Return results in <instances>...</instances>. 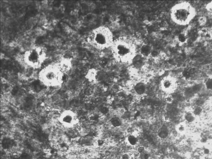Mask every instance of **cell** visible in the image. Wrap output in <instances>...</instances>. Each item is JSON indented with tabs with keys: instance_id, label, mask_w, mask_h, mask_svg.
<instances>
[{
	"instance_id": "7c38bea8",
	"label": "cell",
	"mask_w": 212,
	"mask_h": 159,
	"mask_svg": "<svg viewBox=\"0 0 212 159\" xmlns=\"http://www.w3.org/2000/svg\"><path fill=\"white\" fill-rule=\"evenodd\" d=\"M110 122L111 124L115 127H119L122 125V121L118 117H113L111 119Z\"/></svg>"
},
{
	"instance_id": "e0dca14e",
	"label": "cell",
	"mask_w": 212,
	"mask_h": 159,
	"mask_svg": "<svg viewBox=\"0 0 212 159\" xmlns=\"http://www.w3.org/2000/svg\"><path fill=\"white\" fill-rule=\"evenodd\" d=\"M191 71L188 69L184 70L182 73V75L186 79H189L191 77Z\"/></svg>"
},
{
	"instance_id": "ac0fdd59",
	"label": "cell",
	"mask_w": 212,
	"mask_h": 159,
	"mask_svg": "<svg viewBox=\"0 0 212 159\" xmlns=\"http://www.w3.org/2000/svg\"><path fill=\"white\" fill-rule=\"evenodd\" d=\"M149 153L147 152H146L145 150L143 152L140 153V158L141 159H148L150 158Z\"/></svg>"
},
{
	"instance_id": "603a6c76",
	"label": "cell",
	"mask_w": 212,
	"mask_h": 159,
	"mask_svg": "<svg viewBox=\"0 0 212 159\" xmlns=\"http://www.w3.org/2000/svg\"><path fill=\"white\" fill-rule=\"evenodd\" d=\"M101 112L102 113H103V114H105L106 113L108 112V110L107 108L105 107L102 108L101 110Z\"/></svg>"
},
{
	"instance_id": "d4e9b609",
	"label": "cell",
	"mask_w": 212,
	"mask_h": 159,
	"mask_svg": "<svg viewBox=\"0 0 212 159\" xmlns=\"http://www.w3.org/2000/svg\"><path fill=\"white\" fill-rule=\"evenodd\" d=\"M129 155L127 154H124L123 155H122V159H129Z\"/></svg>"
},
{
	"instance_id": "ffe728a7",
	"label": "cell",
	"mask_w": 212,
	"mask_h": 159,
	"mask_svg": "<svg viewBox=\"0 0 212 159\" xmlns=\"http://www.w3.org/2000/svg\"><path fill=\"white\" fill-rule=\"evenodd\" d=\"M97 145L99 146H101L103 145L105 142L102 139H99L97 141Z\"/></svg>"
},
{
	"instance_id": "9a60e30c",
	"label": "cell",
	"mask_w": 212,
	"mask_h": 159,
	"mask_svg": "<svg viewBox=\"0 0 212 159\" xmlns=\"http://www.w3.org/2000/svg\"><path fill=\"white\" fill-rule=\"evenodd\" d=\"M203 109L201 107H199V106L195 107L192 111L193 112L195 115L196 117L199 116L200 115H201Z\"/></svg>"
},
{
	"instance_id": "7402d4cb",
	"label": "cell",
	"mask_w": 212,
	"mask_h": 159,
	"mask_svg": "<svg viewBox=\"0 0 212 159\" xmlns=\"http://www.w3.org/2000/svg\"><path fill=\"white\" fill-rule=\"evenodd\" d=\"M78 10L77 9L73 10L71 11V14L72 16H76L78 14Z\"/></svg>"
},
{
	"instance_id": "ba28073f",
	"label": "cell",
	"mask_w": 212,
	"mask_h": 159,
	"mask_svg": "<svg viewBox=\"0 0 212 159\" xmlns=\"http://www.w3.org/2000/svg\"><path fill=\"white\" fill-rule=\"evenodd\" d=\"M147 87L143 82H139L136 83L134 86V91L138 95H143L146 91Z\"/></svg>"
},
{
	"instance_id": "30bf717a",
	"label": "cell",
	"mask_w": 212,
	"mask_h": 159,
	"mask_svg": "<svg viewBox=\"0 0 212 159\" xmlns=\"http://www.w3.org/2000/svg\"><path fill=\"white\" fill-rule=\"evenodd\" d=\"M196 118V117L192 112H186L184 115V120L187 123H192L195 120Z\"/></svg>"
},
{
	"instance_id": "484cf974",
	"label": "cell",
	"mask_w": 212,
	"mask_h": 159,
	"mask_svg": "<svg viewBox=\"0 0 212 159\" xmlns=\"http://www.w3.org/2000/svg\"><path fill=\"white\" fill-rule=\"evenodd\" d=\"M65 7H64V5H62L61 6H60V11H61V12H64V11H65Z\"/></svg>"
},
{
	"instance_id": "52a82bcc",
	"label": "cell",
	"mask_w": 212,
	"mask_h": 159,
	"mask_svg": "<svg viewBox=\"0 0 212 159\" xmlns=\"http://www.w3.org/2000/svg\"><path fill=\"white\" fill-rule=\"evenodd\" d=\"M145 59V58L142 57L141 55H136L132 60V63L133 66L137 69H140L143 67L144 65Z\"/></svg>"
},
{
	"instance_id": "44dd1931",
	"label": "cell",
	"mask_w": 212,
	"mask_h": 159,
	"mask_svg": "<svg viewBox=\"0 0 212 159\" xmlns=\"http://www.w3.org/2000/svg\"><path fill=\"white\" fill-rule=\"evenodd\" d=\"M203 153L205 155H208L210 153L211 151H210L209 149L208 148H205L203 149Z\"/></svg>"
},
{
	"instance_id": "277c9868",
	"label": "cell",
	"mask_w": 212,
	"mask_h": 159,
	"mask_svg": "<svg viewBox=\"0 0 212 159\" xmlns=\"http://www.w3.org/2000/svg\"><path fill=\"white\" fill-rule=\"evenodd\" d=\"M59 121L64 127L68 128H73L79 123L77 114L71 110H66L63 112L60 115Z\"/></svg>"
},
{
	"instance_id": "5b68a950",
	"label": "cell",
	"mask_w": 212,
	"mask_h": 159,
	"mask_svg": "<svg viewBox=\"0 0 212 159\" xmlns=\"http://www.w3.org/2000/svg\"><path fill=\"white\" fill-rule=\"evenodd\" d=\"M161 88L166 92H171L174 90L176 87L175 80L170 76L165 77L160 82Z\"/></svg>"
},
{
	"instance_id": "3957f363",
	"label": "cell",
	"mask_w": 212,
	"mask_h": 159,
	"mask_svg": "<svg viewBox=\"0 0 212 159\" xmlns=\"http://www.w3.org/2000/svg\"><path fill=\"white\" fill-rule=\"evenodd\" d=\"M195 11L188 3L175 5L171 11V17L174 22L180 25L188 24L194 17Z\"/></svg>"
},
{
	"instance_id": "d6986e66",
	"label": "cell",
	"mask_w": 212,
	"mask_h": 159,
	"mask_svg": "<svg viewBox=\"0 0 212 159\" xmlns=\"http://www.w3.org/2000/svg\"><path fill=\"white\" fill-rule=\"evenodd\" d=\"M173 98L172 96H168L165 98L166 102L168 103H172L173 101Z\"/></svg>"
},
{
	"instance_id": "8fae6325",
	"label": "cell",
	"mask_w": 212,
	"mask_h": 159,
	"mask_svg": "<svg viewBox=\"0 0 212 159\" xmlns=\"http://www.w3.org/2000/svg\"><path fill=\"white\" fill-rule=\"evenodd\" d=\"M127 143L131 146H135L137 144L138 140L136 136L133 135H130L126 138Z\"/></svg>"
},
{
	"instance_id": "2e32d148",
	"label": "cell",
	"mask_w": 212,
	"mask_h": 159,
	"mask_svg": "<svg viewBox=\"0 0 212 159\" xmlns=\"http://www.w3.org/2000/svg\"><path fill=\"white\" fill-rule=\"evenodd\" d=\"M205 86L208 90L212 91V77H209L206 80Z\"/></svg>"
},
{
	"instance_id": "6da1fadb",
	"label": "cell",
	"mask_w": 212,
	"mask_h": 159,
	"mask_svg": "<svg viewBox=\"0 0 212 159\" xmlns=\"http://www.w3.org/2000/svg\"><path fill=\"white\" fill-rule=\"evenodd\" d=\"M111 47L115 59L122 64H131L137 55L135 44L128 38L122 37L115 40Z\"/></svg>"
},
{
	"instance_id": "4fadbf2b",
	"label": "cell",
	"mask_w": 212,
	"mask_h": 159,
	"mask_svg": "<svg viewBox=\"0 0 212 159\" xmlns=\"http://www.w3.org/2000/svg\"><path fill=\"white\" fill-rule=\"evenodd\" d=\"M177 40L179 43L185 44L187 41V37L185 33H181L177 36Z\"/></svg>"
},
{
	"instance_id": "7a4b0ae2",
	"label": "cell",
	"mask_w": 212,
	"mask_h": 159,
	"mask_svg": "<svg viewBox=\"0 0 212 159\" xmlns=\"http://www.w3.org/2000/svg\"><path fill=\"white\" fill-rule=\"evenodd\" d=\"M113 34L108 27L100 26L89 34L87 41L91 46L99 50L111 47L114 42Z\"/></svg>"
},
{
	"instance_id": "5bb4252c",
	"label": "cell",
	"mask_w": 212,
	"mask_h": 159,
	"mask_svg": "<svg viewBox=\"0 0 212 159\" xmlns=\"http://www.w3.org/2000/svg\"><path fill=\"white\" fill-rule=\"evenodd\" d=\"M176 129L177 132L179 133H183L186 130V126L184 123L181 122L177 125Z\"/></svg>"
},
{
	"instance_id": "4316f807",
	"label": "cell",
	"mask_w": 212,
	"mask_h": 159,
	"mask_svg": "<svg viewBox=\"0 0 212 159\" xmlns=\"http://www.w3.org/2000/svg\"><path fill=\"white\" fill-rule=\"evenodd\" d=\"M1 59H2L4 57V54H3L2 53H1Z\"/></svg>"
},
{
	"instance_id": "9c48e42d",
	"label": "cell",
	"mask_w": 212,
	"mask_h": 159,
	"mask_svg": "<svg viewBox=\"0 0 212 159\" xmlns=\"http://www.w3.org/2000/svg\"><path fill=\"white\" fill-rule=\"evenodd\" d=\"M169 134V130L166 126H163L158 131V135L160 138L165 139L168 137Z\"/></svg>"
},
{
	"instance_id": "cb8c5ba5",
	"label": "cell",
	"mask_w": 212,
	"mask_h": 159,
	"mask_svg": "<svg viewBox=\"0 0 212 159\" xmlns=\"http://www.w3.org/2000/svg\"><path fill=\"white\" fill-rule=\"evenodd\" d=\"M138 152H139L140 153L143 152L145 150V148L144 147L140 146L138 148Z\"/></svg>"
},
{
	"instance_id": "8992f818",
	"label": "cell",
	"mask_w": 212,
	"mask_h": 159,
	"mask_svg": "<svg viewBox=\"0 0 212 159\" xmlns=\"http://www.w3.org/2000/svg\"><path fill=\"white\" fill-rule=\"evenodd\" d=\"M153 50V49L150 45L144 44L140 47L139 54L145 59L150 57Z\"/></svg>"
}]
</instances>
